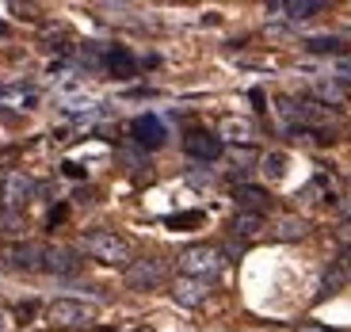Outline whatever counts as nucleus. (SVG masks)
I'll return each mask as SVG.
<instances>
[{
  "instance_id": "obj_24",
  "label": "nucleus",
  "mask_w": 351,
  "mask_h": 332,
  "mask_svg": "<svg viewBox=\"0 0 351 332\" xmlns=\"http://www.w3.org/2000/svg\"><path fill=\"white\" fill-rule=\"evenodd\" d=\"M340 77H343V80H351V62H340Z\"/></svg>"
},
{
  "instance_id": "obj_4",
  "label": "nucleus",
  "mask_w": 351,
  "mask_h": 332,
  "mask_svg": "<svg viewBox=\"0 0 351 332\" xmlns=\"http://www.w3.org/2000/svg\"><path fill=\"white\" fill-rule=\"evenodd\" d=\"M123 283L130 290H153L165 283V260L157 256H141V260H130L123 268Z\"/></svg>"
},
{
  "instance_id": "obj_25",
  "label": "nucleus",
  "mask_w": 351,
  "mask_h": 332,
  "mask_svg": "<svg viewBox=\"0 0 351 332\" xmlns=\"http://www.w3.org/2000/svg\"><path fill=\"white\" fill-rule=\"evenodd\" d=\"M343 214H348V218H351V195H348V199H343Z\"/></svg>"
},
{
  "instance_id": "obj_28",
  "label": "nucleus",
  "mask_w": 351,
  "mask_h": 332,
  "mask_svg": "<svg viewBox=\"0 0 351 332\" xmlns=\"http://www.w3.org/2000/svg\"><path fill=\"white\" fill-rule=\"evenodd\" d=\"M96 332H111V329H96Z\"/></svg>"
},
{
  "instance_id": "obj_3",
  "label": "nucleus",
  "mask_w": 351,
  "mask_h": 332,
  "mask_svg": "<svg viewBox=\"0 0 351 332\" xmlns=\"http://www.w3.org/2000/svg\"><path fill=\"white\" fill-rule=\"evenodd\" d=\"M46 321L53 329H84V324L96 321V306L80 302V298H58V302L46 306Z\"/></svg>"
},
{
  "instance_id": "obj_6",
  "label": "nucleus",
  "mask_w": 351,
  "mask_h": 332,
  "mask_svg": "<svg viewBox=\"0 0 351 332\" xmlns=\"http://www.w3.org/2000/svg\"><path fill=\"white\" fill-rule=\"evenodd\" d=\"M31 195H35V180L27 172H4L0 176V206H8V210H19L31 202Z\"/></svg>"
},
{
  "instance_id": "obj_20",
  "label": "nucleus",
  "mask_w": 351,
  "mask_h": 332,
  "mask_svg": "<svg viewBox=\"0 0 351 332\" xmlns=\"http://www.w3.org/2000/svg\"><path fill=\"white\" fill-rule=\"evenodd\" d=\"M336 268H340V275H343V279H351V245L340 252V260H336Z\"/></svg>"
},
{
  "instance_id": "obj_17",
  "label": "nucleus",
  "mask_w": 351,
  "mask_h": 332,
  "mask_svg": "<svg viewBox=\"0 0 351 332\" xmlns=\"http://www.w3.org/2000/svg\"><path fill=\"white\" fill-rule=\"evenodd\" d=\"M343 38H336V35H313V38H306V50L309 54H336V50H343Z\"/></svg>"
},
{
  "instance_id": "obj_15",
  "label": "nucleus",
  "mask_w": 351,
  "mask_h": 332,
  "mask_svg": "<svg viewBox=\"0 0 351 332\" xmlns=\"http://www.w3.org/2000/svg\"><path fill=\"white\" fill-rule=\"evenodd\" d=\"M218 138H229V141H237V145H248V141L256 138V126L248 123V119H226L218 130Z\"/></svg>"
},
{
  "instance_id": "obj_21",
  "label": "nucleus",
  "mask_w": 351,
  "mask_h": 332,
  "mask_svg": "<svg viewBox=\"0 0 351 332\" xmlns=\"http://www.w3.org/2000/svg\"><path fill=\"white\" fill-rule=\"evenodd\" d=\"M12 329H16V313L0 306V332H12Z\"/></svg>"
},
{
  "instance_id": "obj_11",
  "label": "nucleus",
  "mask_w": 351,
  "mask_h": 332,
  "mask_svg": "<svg viewBox=\"0 0 351 332\" xmlns=\"http://www.w3.org/2000/svg\"><path fill=\"white\" fill-rule=\"evenodd\" d=\"M104 69L111 73V77H134V73H138V62H134V54L126 50V46H111V50L104 54Z\"/></svg>"
},
{
  "instance_id": "obj_19",
  "label": "nucleus",
  "mask_w": 351,
  "mask_h": 332,
  "mask_svg": "<svg viewBox=\"0 0 351 332\" xmlns=\"http://www.w3.org/2000/svg\"><path fill=\"white\" fill-rule=\"evenodd\" d=\"M206 222V214L202 210H191V214H172V218H165L168 229H184V226H202Z\"/></svg>"
},
{
  "instance_id": "obj_22",
  "label": "nucleus",
  "mask_w": 351,
  "mask_h": 332,
  "mask_svg": "<svg viewBox=\"0 0 351 332\" xmlns=\"http://www.w3.org/2000/svg\"><path fill=\"white\" fill-rule=\"evenodd\" d=\"M294 332H336V329H325V324H317V321H306V324H298Z\"/></svg>"
},
{
  "instance_id": "obj_13",
  "label": "nucleus",
  "mask_w": 351,
  "mask_h": 332,
  "mask_svg": "<svg viewBox=\"0 0 351 332\" xmlns=\"http://www.w3.org/2000/svg\"><path fill=\"white\" fill-rule=\"evenodd\" d=\"M271 12H282L287 19H309L317 12H325V4L321 0H279V4H271Z\"/></svg>"
},
{
  "instance_id": "obj_5",
  "label": "nucleus",
  "mask_w": 351,
  "mask_h": 332,
  "mask_svg": "<svg viewBox=\"0 0 351 332\" xmlns=\"http://www.w3.org/2000/svg\"><path fill=\"white\" fill-rule=\"evenodd\" d=\"M43 252L46 245L38 241H16V245L0 248V263L12 271H43Z\"/></svg>"
},
{
  "instance_id": "obj_2",
  "label": "nucleus",
  "mask_w": 351,
  "mask_h": 332,
  "mask_svg": "<svg viewBox=\"0 0 351 332\" xmlns=\"http://www.w3.org/2000/svg\"><path fill=\"white\" fill-rule=\"evenodd\" d=\"M176 263H180V271L187 279H214L226 268V252L218 245H187Z\"/></svg>"
},
{
  "instance_id": "obj_8",
  "label": "nucleus",
  "mask_w": 351,
  "mask_h": 332,
  "mask_svg": "<svg viewBox=\"0 0 351 332\" xmlns=\"http://www.w3.org/2000/svg\"><path fill=\"white\" fill-rule=\"evenodd\" d=\"M130 138L138 141L141 149H160L165 138H168V130H165V123H160L157 115H138L134 126H130Z\"/></svg>"
},
{
  "instance_id": "obj_27",
  "label": "nucleus",
  "mask_w": 351,
  "mask_h": 332,
  "mask_svg": "<svg viewBox=\"0 0 351 332\" xmlns=\"http://www.w3.org/2000/svg\"><path fill=\"white\" fill-rule=\"evenodd\" d=\"M134 332H153V329H145V324H141V329H134Z\"/></svg>"
},
{
  "instance_id": "obj_10",
  "label": "nucleus",
  "mask_w": 351,
  "mask_h": 332,
  "mask_svg": "<svg viewBox=\"0 0 351 332\" xmlns=\"http://www.w3.org/2000/svg\"><path fill=\"white\" fill-rule=\"evenodd\" d=\"M172 298L180 302V306L195 309V306H202V302L210 298V287H206L202 279H187V275H180V279L172 283Z\"/></svg>"
},
{
  "instance_id": "obj_12",
  "label": "nucleus",
  "mask_w": 351,
  "mask_h": 332,
  "mask_svg": "<svg viewBox=\"0 0 351 332\" xmlns=\"http://www.w3.org/2000/svg\"><path fill=\"white\" fill-rule=\"evenodd\" d=\"M233 199H237L245 210H252V214H263V210H267V202H271V195L263 191V187L237 184V187H233Z\"/></svg>"
},
{
  "instance_id": "obj_23",
  "label": "nucleus",
  "mask_w": 351,
  "mask_h": 332,
  "mask_svg": "<svg viewBox=\"0 0 351 332\" xmlns=\"http://www.w3.org/2000/svg\"><path fill=\"white\" fill-rule=\"evenodd\" d=\"M62 172H65V176H73V180H84V168L73 165V161H69V165H62Z\"/></svg>"
},
{
  "instance_id": "obj_9",
  "label": "nucleus",
  "mask_w": 351,
  "mask_h": 332,
  "mask_svg": "<svg viewBox=\"0 0 351 332\" xmlns=\"http://www.w3.org/2000/svg\"><path fill=\"white\" fill-rule=\"evenodd\" d=\"M77 268H80V260H77V252H73L69 245H46L43 271H50V275H73Z\"/></svg>"
},
{
  "instance_id": "obj_14",
  "label": "nucleus",
  "mask_w": 351,
  "mask_h": 332,
  "mask_svg": "<svg viewBox=\"0 0 351 332\" xmlns=\"http://www.w3.org/2000/svg\"><path fill=\"white\" fill-rule=\"evenodd\" d=\"M267 226L263 222V214H252V210H241L237 218H233V237H241V241H252V237H260V229Z\"/></svg>"
},
{
  "instance_id": "obj_16",
  "label": "nucleus",
  "mask_w": 351,
  "mask_h": 332,
  "mask_svg": "<svg viewBox=\"0 0 351 332\" xmlns=\"http://www.w3.org/2000/svg\"><path fill=\"white\" fill-rule=\"evenodd\" d=\"M306 233H309V222L298 218V214H287V218L275 222V237L279 241H302Z\"/></svg>"
},
{
  "instance_id": "obj_7",
  "label": "nucleus",
  "mask_w": 351,
  "mask_h": 332,
  "mask_svg": "<svg viewBox=\"0 0 351 332\" xmlns=\"http://www.w3.org/2000/svg\"><path fill=\"white\" fill-rule=\"evenodd\" d=\"M221 149H226V141L210 130H187L184 134V153L191 161H218Z\"/></svg>"
},
{
  "instance_id": "obj_18",
  "label": "nucleus",
  "mask_w": 351,
  "mask_h": 332,
  "mask_svg": "<svg viewBox=\"0 0 351 332\" xmlns=\"http://www.w3.org/2000/svg\"><path fill=\"white\" fill-rule=\"evenodd\" d=\"M287 165H290L287 153H267V157H263V176H267V180H282V176H287Z\"/></svg>"
},
{
  "instance_id": "obj_26",
  "label": "nucleus",
  "mask_w": 351,
  "mask_h": 332,
  "mask_svg": "<svg viewBox=\"0 0 351 332\" xmlns=\"http://www.w3.org/2000/svg\"><path fill=\"white\" fill-rule=\"evenodd\" d=\"M8 222H12V218L4 214V206H0V226H8Z\"/></svg>"
},
{
  "instance_id": "obj_1",
  "label": "nucleus",
  "mask_w": 351,
  "mask_h": 332,
  "mask_svg": "<svg viewBox=\"0 0 351 332\" xmlns=\"http://www.w3.org/2000/svg\"><path fill=\"white\" fill-rule=\"evenodd\" d=\"M84 248L92 260L107 263V268H126V263L134 260V248L126 237L111 233V229H92V233L84 237Z\"/></svg>"
}]
</instances>
